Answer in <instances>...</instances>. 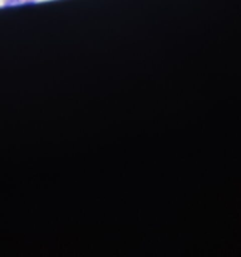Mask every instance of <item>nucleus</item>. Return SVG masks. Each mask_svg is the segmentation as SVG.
I'll return each instance as SVG.
<instances>
[{"instance_id":"nucleus-1","label":"nucleus","mask_w":241,"mask_h":257,"mask_svg":"<svg viewBox=\"0 0 241 257\" xmlns=\"http://www.w3.org/2000/svg\"><path fill=\"white\" fill-rule=\"evenodd\" d=\"M37 0H4V4L8 7H15V5H23V4H30V3H35Z\"/></svg>"}]
</instances>
